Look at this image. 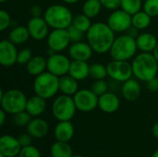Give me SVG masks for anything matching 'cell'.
<instances>
[{
	"label": "cell",
	"instance_id": "cell-30",
	"mask_svg": "<svg viewBox=\"0 0 158 157\" xmlns=\"http://www.w3.org/2000/svg\"><path fill=\"white\" fill-rule=\"evenodd\" d=\"M89 76L95 80H105L107 75V68L106 66L101 64V63H94L90 65L89 69Z\"/></svg>",
	"mask_w": 158,
	"mask_h": 157
},
{
	"label": "cell",
	"instance_id": "cell-18",
	"mask_svg": "<svg viewBox=\"0 0 158 157\" xmlns=\"http://www.w3.org/2000/svg\"><path fill=\"white\" fill-rule=\"evenodd\" d=\"M139 81H138L136 78H131L130 80L122 83L121 94L125 100L129 102H133L140 97L142 93V88Z\"/></svg>",
	"mask_w": 158,
	"mask_h": 157
},
{
	"label": "cell",
	"instance_id": "cell-48",
	"mask_svg": "<svg viewBox=\"0 0 158 157\" xmlns=\"http://www.w3.org/2000/svg\"><path fill=\"white\" fill-rule=\"evenodd\" d=\"M153 54H154V56H156V60H157V61H158V43H157V45H156V49L154 50Z\"/></svg>",
	"mask_w": 158,
	"mask_h": 157
},
{
	"label": "cell",
	"instance_id": "cell-5",
	"mask_svg": "<svg viewBox=\"0 0 158 157\" xmlns=\"http://www.w3.org/2000/svg\"><path fill=\"white\" fill-rule=\"evenodd\" d=\"M32 88L35 94L45 100L50 99L59 92V78L46 70L34 77Z\"/></svg>",
	"mask_w": 158,
	"mask_h": 157
},
{
	"label": "cell",
	"instance_id": "cell-42",
	"mask_svg": "<svg viewBox=\"0 0 158 157\" xmlns=\"http://www.w3.org/2000/svg\"><path fill=\"white\" fill-rule=\"evenodd\" d=\"M146 86L147 89L152 92V93H156L158 92V78L155 77L153 79H151L150 81H148L146 82Z\"/></svg>",
	"mask_w": 158,
	"mask_h": 157
},
{
	"label": "cell",
	"instance_id": "cell-52",
	"mask_svg": "<svg viewBox=\"0 0 158 157\" xmlns=\"http://www.w3.org/2000/svg\"><path fill=\"white\" fill-rule=\"evenodd\" d=\"M0 157H6V156H5V155H4L3 154H0Z\"/></svg>",
	"mask_w": 158,
	"mask_h": 157
},
{
	"label": "cell",
	"instance_id": "cell-8",
	"mask_svg": "<svg viewBox=\"0 0 158 157\" xmlns=\"http://www.w3.org/2000/svg\"><path fill=\"white\" fill-rule=\"evenodd\" d=\"M108 77L116 82H125L133 76L131 63L126 60L112 59L106 65Z\"/></svg>",
	"mask_w": 158,
	"mask_h": 157
},
{
	"label": "cell",
	"instance_id": "cell-29",
	"mask_svg": "<svg viewBox=\"0 0 158 157\" xmlns=\"http://www.w3.org/2000/svg\"><path fill=\"white\" fill-rule=\"evenodd\" d=\"M102 7L100 0H86L82 5V13L90 19H94L98 16Z\"/></svg>",
	"mask_w": 158,
	"mask_h": 157
},
{
	"label": "cell",
	"instance_id": "cell-54",
	"mask_svg": "<svg viewBox=\"0 0 158 157\" xmlns=\"http://www.w3.org/2000/svg\"><path fill=\"white\" fill-rule=\"evenodd\" d=\"M16 157H19V156H16Z\"/></svg>",
	"mask_w": 158,
	"mask_h": 157
},
{
	"label": "cell",
	"instance_id": "cell-25",
	"mask_svg": "<svg viewBox=\"0 0 158 157\" xmlns=\"http://www.w3.org/2000/svg\"><path fill=\"white\" fill-rule=\"evenodd\" d=\"M79 91L78 81L71 77L69 74L64 75L59 78V92L62 94L73 96Z\"/></svg>",
	"mask_w": 158,
	"mask_h": 157
},
{
	"label": "cell",
	"instance_id": "cell-35",
	"mask_svg": "<svg viewBox=\"0 0 158 157\" xmlns=\"http://www.w3.org/2000/svg\"><path fill=\"white\" fill-rule=\"evenodd\" d=\"M91 90L97 96H100L108 92V83L105 80H95L91 87Z\"/></svg>",
	"mask_w": 158,
	"mask_h": 157
},
{
	"label": "cell",
	"instance_id": "cell-47",
	"mask_svg": "<svg viewBox=\"0 0 158 157\" xmlns=\"http://www.w3.org/2000/svg\"><path fill=\"white\" fill-rule=\"evenodd\" d=\"M65 4H68V5H73V4H76L78 3L80 0H62Z\"/></svg>",
	"mask_w": 158,
	"mask_h": 157
},
{
	"label": "cell",
	"instance_id": "cell-36",
	"mask_svg": "<svg viewBox=\"0 0 158 157\" xmlns=\"http://www.w3.org/2000/svg\"><path fill=\"white\" fill-rule=\"evenodd\" d=\"M32 52L30 48H23L19 51L18 53V59L17 63L19 65H27V63L31 59Z\"/></svg>",
	"mask_w": 158,
	"mask_h": 157
},
{
	"label": "cell",
	"instance_id": "cell-4",
	"mask_svg": "<svg viewBox=\"0 0 158 157\" xmlns=\"http://www.w3.org/2000/svg\"><path fill=\"white\" fill-rule=\"evenodd\" d=\"M137 51L138 47L135 38L125 33L116 37L109 54L112 59L129 61L136 56Z\"/></svg>",
	"mask_w": 158,
	"mask_h": 157
},
{
	"label": "cell",
	"instance_id": "cell-6",
	"mask_svg": "<svg viewBox=\"0 0 158 157\" xmlns=\"http://www.w3.org/2000/svg\"><path fill=\"white\" fill-rule=\"evenodd\" d=\"M27 96L19 89H10L6 92L1 91L0 104L1 109L7 114L14 115L16 113L24 111L27 104Z\"/></svg>",
	"mask_w": 158,
	"mask_h": 157
},
{
	"label": "cell",
	"instance_id": "cell-24",
	"mask_svg": "<svg viewBox=\"0 0 158 157\" xmlns=\"http://www.w3.org/2000/svg\"><path fill=\"white\" fill-rule=\"evenodd\" d=\"M90 65L87 61H80V60H72L70 63L69 74L79 81H83L87 79L89 76Z\"/></svg>",
	"mask_w": 158,
	"mask_h": 157
},
{
	"label": "cell",
	"instance_id": "cell-31",
	"mask_svg": "<svg viewBox=\"0 0 158 157\" xmlns=\"http://www.w3.org/2000/svg\"><path fill=\"white\" fill-rule=\"evenodd\" d=\"M72 25H74L77 29L81 31L82 32L86 33L93 24L91 22V19L86 15H84L83 13H81L73 17Z\"/></svg>",
	"mask_w": 158,
	"mask_h": 157
},
{
	"label": "cell",
	"instance_id": "cell-28",
	"mask_svg": "<svg viewBox=\"0 0 158 157\" xmlns=\"http://www.w3.org/2000/svg\"><path fill=\"white\" fill-rule=\"evenodd\" d=\"M151 19L152 18L145 11L141 10L131 16V24L139 31H142L150 26Z\"/></svg>",
	"mask_w": 158,
	"mask_h": 157
},
{
	"label": "cell",
	"instance_id": "cell-46",
	"mask_svg": "<svg viewBox=\"0 0 158 157\" xmlns=\"http://www.w3.org/2000/svg\"><path fill=\"white\" fill-rule=\"evenodd\" d=\"M152 134L153 136L158 140V122H156L153 127H152Z\"/></svg>",
	"mask_w": 158,
	"mask_h": 157
},
{
	"label": "cell",
	"instance_id": "cell-9",
	"mask_svg": "<svg viewBox=\"0 0 158 157\" xmlns=\"http://www.w3.org/2000/svg\"><path fill=\"white\" fill-rule=\"evenodd\" d=\"M73 99L77 107V110L81 112H92L98 107V96L88 89L79 90L74 95Z\"/></svg>",
	"mask_w": 158,
	"mask_h": 157
},
{
	"label": "cell",
	"instance_id": "cell-53",
	"mask_svg": "<svg viewBox=\"0 0 158 157\" xmlns=\"http://www.w3.org/2000/svg\"><path fill=\"white\" fill-rule=\"evenodd\" d=\"M157 78H158V75H157Z\"/></svg>",
	"mask_w": 158,
	"mask_h": 157
},
{
	"label": "cell",
	"instance_id": "cell-20",
	"mask_svg": "<svg viewBox=\"0 0 158 157\" xmlns=\"http://www.w3.org/2000/svg\"><path fill=\"white\" fill-rule=\"evenodd\" d=\"M56 141L69 143L74 136V126L70 121H58L54 129Z\"/></svg>",
	"mask_w": 158,
	"mask_h": 157
},
{
	"label": "cell",
	"instance_id": "cell-1",
	"mask_svg": "<svg viewBox=\"0 0 158 157\" xmlns=\"http://www.w3.org/2000/svg\"><path fill=\"white\" fill-rule=\"evenodd\" d=\"M86 39L94 52L102 55L109 53L116 36L114 31L107 23L99 21L91 26L86 32Z\"/></svg>",
	"mask_w": 158,
	"mask_h": 157
},
{
	"label": "cell",
	"instance_id": "cell-3",
	"mask_svg": "<svg viewBox=\"0 0 158 157\" xmlns=\"http://www.w3.org/2000/svg\"><path fill=\"white\" fill-rule=\"evenodd\" d=\"M43 17L52 29H68L72 24L74 16L66 6L54 4L44 10Z\"/></svg>",
	"mask_w": 158,
	"mask_h": 157
},
{
	"label": "cell",
	"instance_id": "cell-23",
	"mask_svg": "<svg viewBox=\"0 0 158 157\" xmlns=\"http://www.w3.org/2000/svg\"><path fill=\"white\" fill-rule=\"evenodd\" d=\"M26 70L29 75L37 77L47 70V58L43 56H32L26 65Z\"/></svg>",
	"mask_w": 158,
	"mask_h": 157
},
{
	"label": "cell",
	"instance_id": "cell-44",
	"mask_svg": "<svg viewBox=\"0 0 158 157\" xmlns=\"http://www.w3.org/2000/svg\"><path fill=\"white\" fill-rule=\"evenodd\" d=\"M126 33L127 34H129L130 36H131V37H133V38H137V36L140 34L139 33V30L138 29H136L135 27H133V26H131L127 31H126Z\"/></svg>",
	"mask_w": 158,
	"mask_h": 157
},
{
	"label": "cell",
	"instance_id": "cell-16",
	"mask_svg": "<svg viewBox=\"0 0 158 157\" xmlns=\"http://www.w3.org/2000/svg\"><path fill=\"white\" fill-rule=\"evenodd\" d=\"M119 106L120 100L118 96L112 92H106L98 96V108L104 113L113 114L118 110Z\"/></svg>",
	"mask_w": 158,
	"mask_h": 157
},
{
	"label": "cell",
	"instance_id": "cell-45",
	"mask_svg": "<svg viewBox=\"0 0 158 157\" xmlns=\"http://www.w3.org/2000/svg\"><path fill=\"white\" fill-rule=\"evenodd\" d=\"M6 112L4 111L3 109H1L0 111V125L3 126L5 124V121H6Z\"/></svg>",
	"mask_w": 158,
	"mask_h": 157
},
{
	"label": "cell",
	"instance_id": "cell-12",
	"mask_svg": "<svg viewBox=\"0 0 158 157\" xmlns=\"http://www.w3.org/2000/svg\"><path fill=\"white\" fill-rule=\"evenodd\" d=\"M71 61L69 58L60 53H55L47 57V71L58 78L69 74Z\"/></svg>",
	"mask_w": 158,
	"mask_h": 157
},
{
	"label": "cell",
	"instance_id": "cell-41",
	"mask_svg": "<svg viewBox=\"0 0 158 157\" xmlns=\"http://www.w3.org/2000/svg\"><path fill=\"white\" fill-rule=\"evenodd\" d=\"M18 140H19V143L21 147H26V146L31 145V143H32V137L28 132L20 134L18 137Z\"/></svg>",
	"mask_w": 158,
	"mask_h": 157
},
{
	"label": "cell",
	"instance_id": "cell-37",
	"mask_svg": "<svg viewBox=\"0 0 158 157\" xmlns=\"http://www.w3.org/2000/svg\"><path fill=\"white\" fill-rule=\"evenodd\" d=\"M12 19L9 15V13L6 10L0 11V31H4L6 29H8L10 26H12Z\"/></svg>",
	"mask_w": 158,
	"mask_h": 157
},
{
	"label": "cell",
	"instance_id": "cell-49",
	"mask_svg": "<svg viewBox=\"0 0 158 157\" xmlns=\"http://www.w3.org/2000/svg\"><path fill=\"white\" fill-rule=\"evenodd\" d=\"M152 157H158V149L156 150V151H155V152H154V154H153Z\"/></svg>",
	"mask_w": 158,
	"mask_h": 157
},
{
	"label": "cell",
	"instance_id": "cell-43",
	"mask_svg": "<svg viewBox=\"0 0 158 157\" xmlns=\"http://www.w3.org/2000/svg\"><path fill=\"white\" fill-rule=\"evenodd\" d=\"M30 13H31V17H42L43 10H42V7L40 6L33 5L30 9Z\"/></svg>",
	"mask_w": 158,
	"mask_h": 157
},
{
	"label": "cell",
	"instance_id": "cell-7",
	"mask_svg": "<svg viewBox=\"0 0 158 157\" xmlns=\"http://www.w3.org/2000/svg\"><path fill=\"white\" fill-rule=\"evenodd\" d=\"M77 111L73 96L61 94L52 104V114L57 121H70Z\"/></svg>",
	"mask_w": 158,
	"mask_h": 157
},
{
	"label": "cell",
	"instance_id": "cell-19",
	"mask_svg": "<svg viewBox=\"0 0 158 157\" xmlns=\"http://www.w3.org/2000/svg\"><path fill=\"white\" fill-rule=\"evenodd\" d=\"M27 132L35 139H42L45 137L49 131V125L47 121L41 118H33L26 127Z\"/></svg>",
	"mask_w": 158,
	"mask_h": 157
},
{
	"label": "cell",
	"instance_id": "cell-10",
	"mask_svg": "<svg viewBox=\"0 0 158 157\" xmlns=\"http://www.w3.org/2000/svg\"><path fill=\"white\" fill-rule=\"evenodd\" d=\"M106 23L115 33H123L132 26L131 15L121 8H118L109 14Z\"/></svg>",
	"mask_w": 158,
	"mask_h": 157
},
{
	"label": "cell",
	"instance_id": "cell-26",
	"mask_svg": "<svg viewBox=\"0 0 158 157\" xmlns=\"http://www.w3.org/2000/svg\"><path fill=\"white\" fill-rule=\"evenodd\" d=\"M30 33L27 26H15L8 33V40L16 45H20L26 43L30 38Z\"/></svg>",
	"mask_w": 158,
	"mask_h": 157
},
{
	"label": "cell",
	"instance_id": "cell-15",
	"mask_svg": "<svg viewBox=\"0 0 158 157\" xmlns=\"http://www.w3.org/2000/svg\"><path fill=\"white\" fill-rule=\"evenodd\" d=\"M69 49V56L72 60H80V61H88L93 54L94 50L88 42H77L71 43Z\"/></svg>",
	"mask_w": 158,
	"mask_h": 157
},
{
	"label": "cell",
	"instance_id": "cell-11",
	"mask_svg": "<svg viewBox=\"0 0 158 157\" xmlns=\"http://www.w3.org/2000/svg\"><path fill=\"white\" fill-rule=\"evenodd\" d=\"M47 46L56 53H60L71 44L67 29H52L46 38Z\"/></svg>",
	"mask_w": 158,
	"mask_h": 157
},
{
	"label": "cell",
	"instance_id": "cell-40",
	"mask_svg": "<svg viewBox=\"0 0 158 157\" xmlns=\"http://www.w3.org/2000/svg\"><path fill=\"white\" fill-rule=\"evenodd\" d=\"M103 7L108 10H116L118 7H120L121 0H100Z\"/></svg>",
	"mask_w": 158,
	"mask_h": 157
},
{
	"label": "cell",
	"instance_id": "cell-39",
	"mask_svg": "<svg viewBox=\"0 0 158 157\" xmlns=\"http://www.w3.org/2000/svg\"><path fill=\"white\" fill-rule=\"evenodd\" d=\"M67 30H68V32H69L71 43H77V42L82 41V37H83L84 32H82L81 31L77 29L74 25L71 24Z\"/></svg>",
	"mask_w": 158,
	"mask_h": 157
},
{
	"label": "cell",
	"instance_id": "cell-27",
	"mask_svg": "<svg viewBox=\"0 0 158 157\" xmlns=\"http://www.w3.org/2000/svg\"><path fill=\"white\" fill-rule=\"evenodd\" d=\"M50 154L52 157H72L73 151L68 143L56 141L51 146Z\"/></svg>",
	"mask_w": 158,
	"mask_h": 157
},
{
	"label": "cell",
	"instance_id": "cell-38",
	"mask_svg": "<svg viewBox=\"0 0 158 157\" xmlns=\"http://www.w3.org/2000/svg\"><path fill=\"white\" fill-rule=\"evenodd\" d=\"M19 157H41V153L36 147L29 145L21 148Z\"/></svg>",
	"mask_w": 158,
	"mask_h": 157
},
{
	"label": "cell",
	"instance_id": "cell-33",
	"mask_svg": "<svg viewBox=\"0 0 158 157\" xmlns=\"http://www.w3.org/2000/svg\"><path fill=\"white\" fill-rule=\"evenodd\" d=\"M32 117L26 111H21L12 115V123L17 127H27Z\"/></svg>",
	"mask_w": 158,
	"mask_h": 157
},
{
	"label": "cell",
	"instance_id": "cell-50",
	"mask_svg": "<svg viewBox=\"0 0 158 157\" xmlns=\"http://www.w3.org/2000/svg\"><path fill=\"white\" fill-rule=\"evenodd\" d=\"M72 157H84V156H82V155H73Z\"/></svg>",
	"mask_w": 158,
	"mask_h": 157
},
{
	"label": "cell",
	"instance_id": "cell-51",
	"mask_svg": "<svg viewBox=\"0 0 158 157\" xmlns=\"http://www.w3.org/2000/svg\"><path fill=\"white\" fill-rule=\"evenodd\" d=\"M6 1H7V0H0L1 3H5V2H6Z\"/></svg>",
	"mask_w": 158,
	"mask_h": 157
},
{
	"label": "cell",
	"instance_id": "cell-34",
	"mask_svg": "<svg viewBox=\"0 0 158 157\" xmlns=\"http://www.w3.org/2000/svg\"><path fill=\"white\" fill-rule=\"evenodd\" d=\"M143 10L151 18L158 16V0H145L143 5Z\"/></svg>",
	"mask_w": 158,
	"mask_h": 157
},
{
	"label": "cell",
	"instance_id": "cell-22",
	"mask_svg": "<svg viewBox=\"0 0 158 157\" xmlns=\"http://www.w3.org/2000/svg\"><path fill=\"white\" fill-rule=\"evenodd\" d=\"M135 40L138 50L143 53H153L158 43L156 37L150 32H142Z\"/></svg>",
	"mask_w": 158,
	"mask_h": 157
},
{
	"label": "cell",
	"instance_id": "cell-32",
	"mask_svg": "<svg viewBox=\"0 0 158 157\" xmlns=\"http://www.w3.org/2000/svg\"><path fill=\"white\" fill-rule=\"evenodd\" d=\"M143 5L142 0H121L120 8L132 16L142 10Z\"/></svg>",
	"mask_w": 158,
	"mask_h": 157
},
{
	"label": "cell",
	"instance_id": "cell-21",
	"mask_svg": "<svg viewBox=\"0 0 158 157\" xmlns=\"http://www.w3.org/2000/svg\"><path fill=\"white\" fill-rule=\"evenodd\" d=\"M46 109V100L37 94L28 98L25 110L32 117L37 118L41 116Z\"/></svg>",
	"mask_w": 158,
	"mask_h": 157
},
{
	"label": "cell",
	"instance_id": "cell-14",
	"mask_svg": "<svg viewBox=\"0 0 158 157\" xmlns=\"http://www.w3.org/2000/svg\"><path fill=\"white\" fill-rule=\"evenodd\" d=\"M18 53L16 44L8 39L0 42V64L3 67L9 68L15 65L18 59Z\"/></svg>",
	"mask_w": 158,
	"mask_h": 157
},
{
	"label": "cell",
	"instance_id": "cell-13",
	"mask_svg": "<svg viewBox=\"0 0 158 157\" xmlns=\"http://www.w3.org/2000/svg\"><path fill=\"white\" fill-rule=\"evenodd\" d=\"M27 28L31 39L43 41L47 38L50 27L44 17H31L27 23Z\"/></svg>",
	"mask_w": 158,
	"mask_h": 157
},
{
	"label": "cell",
	"instance_id": "cell-17",
	"mask_svg": "<svg viewBox=\"0 0 158 157\" xmlns=\"http://www.w3.org/2000/svg\"><path fill=\"white\" fill-rule=\"evenodd\" d=\"M21 148L18 138L7 134L0 138V154H3L5 156H19Z\"/></svg>",
	"mask_w": 158,
	"mask_h": 157
},
{
	"label": "cell",
	"instance_id": "cell-2",
	"mask_svg": "<svg viewBox=\"0 0 158 157\" xmlns=\"http://www.w3.org/2000/svg\"><path fill=\"white\" fill-rule=\"evenodd\" d=\"M134 78L140 81L147 82L151 79L157 77L158 61L153 53H143L136 55L131 61Z\"/></svg>",
	"mask_w": 158,
	"mask_h": 157
}]
</instances>
